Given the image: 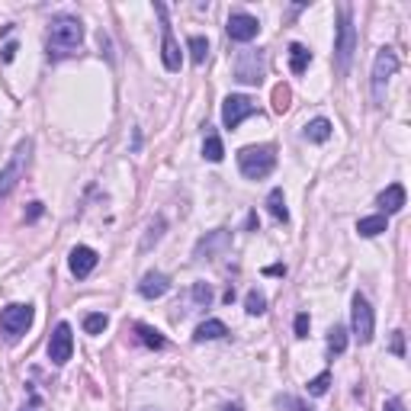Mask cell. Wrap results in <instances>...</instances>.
Masks as SVG:
<instances>
[{
	"mask_svg": "<svg viewBox=\"0 0 411 411\" xmlns=\"http://www.w3.org/2000/svg\"><path fill=\"white\" fill-rule=\"evenodd\" d=\"M267 209H270V215H274L276 222H289L286 196H283V190H280V187H276V190H270V196H267Z\"/></svg>",
	"mask_w": 411,
	"mask_h": 411,
	"instance_id": "cell-22",
	"label": "cell"
},
{
	"mask_svg": "<svg viewBox=\"0 0 411 411\" xmlns=\"http://www.w3.org/2000/svg\"><path fill=\"white\" fill-rule=\"evenodd\" d=\"M238 168L248 180H264L276 168V148L274 145H248L238 151Z\"/></svg>",
	"mask_w": 411,
	"mask_h": 411,
	"instance_id": "cell-2",
	"label": "cell"
},
{
	"mask_svg": "<svg viewBox=\"0 0 411 411\" xmlns=\"http://www.w3.org/2000/svg\"><path fill=\"white\" fill-rule=\"evenodd\" d=\"M395 71H399V55L392 52V49H380L376 62H373V100L376 103L386 100V84H389V77Z\"/></svg>",
	"mask_w": 411,
	"mask_h": 411,
	"instance_id": "cell-8",
	"label": "cell"
},
{
	"mask_svg": "<svg viewBox=\"0 0 411 411\" xmlns=\"http://www.w3.org/2000/svg\"><path fill=\"white\" fill-rule=\"evenodd\" d=\"M376 206H380L382 215L389 219L392 212H399L401 206H405V187H401V183H392V187H386V190L376 196Z\"/></svg>",
	"mask_w": 411,
	"mask_h": 411,
	"instance_id": "cell-16",
	"label": "cell"
},
{
	"mask_svg": "<svg viewBox=\"0 0 411 411\" xmlns=\"http://www.w3.org/2000/svg\"><path fill=\"white\" fill-rule=\"evenodd\" d=\"M20 411H39V399H36V392H32V401H29V408H20Z\"/></svg>",
	"mask_w": 411,
	"mask_h": 411,
	"instance_id": "cell-38",
	"label": "cell"
},
{
	"mask_svg": "<svg viewBox=\"0 0 411 411\" xmlns=\"http://www.w3.org/2000/svg\"><path fill=\"white\" fill-rule=\"evenodd\" d=\"M344 350H347V328L334 325L328 331V354H331V357H341Z\"/></svg>",
	"mask_w": 411,
	"mask_h": 411,
	"instance_id": "cell-23",
	"label": "cell"
},
{
	"mask_svg": "<svg viewBox=\"0 0 411 411\" xmlns=\"http://www.w3.org/2000/svg\"><path fill=\"white\" fill-rule=\"evenodd\" d=\"M96 264H100V254H96L94 248H87V244H77V248H71V254H68V267H71V274L77 276V280L94 274Z\"/></svg>",
	"mask_w": 411,
	"mask_h": 411,
	"instance_id": "cell-13",
	"label": "cell"
},
{
	"mask_svg": "<svg viewBox=\"0 0 411 411\" xmlns=\"http://www.w3.org/2000/svg\"><path fill=\"white\" fill-rule=\"evenodd\" d=\"M16 58V42H7L3 45V62H13Z\"/></svg>",
	"mask_w": 411,
	"mask_h": 411,
	"instance_id": "cell-35",
	"label": "cell"
},
{
	"mask_svg": "<svg viewBox=\"0 0 411 411\" xmlns=\"http://www.w3.org/2000/svg\"><path fill=\"white\" fill-rule=\"evenodd\" d=\"M295 411H315V408H308V405H302V401H299V405H295Z\"/></svg>",
	"mask_w": 411,
	"mask_h": 411,
	"instance_id": "cell-41",
	"label": "cell"
},
{
	"mask_svg": "<svg viewBox=\"0 0 411 411\" xmlns=\"http://www.w3.org/2000/svg\"><path fill=\"white\" fill-rule=\"evenodd\" d=\"M354 52H357V29H354V20H350V7H341L338 42H334V62H338V71L341 74L350 71Z\"/></svg>",
	"mask_w": 411,
	"mask_h": 411,
	"instance_id": "cell-3",
	"label": "cell"
},
{
	"mask_svg": "<svg viewBox=\"0 0 411 411\" xmlns=\"http://www.w3.org/2000/svg\"><path fill=\"white\" fill-rule=\"evenodd\" d=\"M274 109L276 113H286V109H289V87L286 84L274 87Z\"/></svg>",
	"mask_w": 411,
	"mask_h": 411,
	"instance_id": "cell-31",
	"label": "cell"
},
{
	"mask_svg": "<svg viewBox=\"0 0 411 411\" xmlns=\"http://www.w3.org/2000/svg\"><path fill=\"white\" fill-rule=\"evenodd\" d=\"M164 228H168V222H164V215H158V219L148 225V235H145V241H142V251H151V244H158V241H161Z\"/></svg>",
	"mask_w": 411,
	"mask_h": 411,
	"instance_id": "cell-26",
	"label": "cell"
},
{
	"mask_svg": "<svg viewBox=\"0 0 411 411\" xmlns=\"http://www.w3.org/2000/svg\"><path fill=\"white\" fill-rule=\"evenodd\" d=\"M39 215H42V202H32L29 206V222H36Z\"/></svg>",
	"mask_w": 411,
	"mask_h": 411,
	"instance_id": "cell-37",
	"label": "cell"
},
{
	"mask_svg": "<svg viewBox=\"0 0 411 411\" xmlns=\"http://www.w3.org/2000/svg\"><path fill=\"white\" fill-rule=\"evenodd\" d=\"M106 325H109V318H106L103 312H90V315H84V331L87 334H103Z\"/></svg>",
	"mask_w": 411,
	"mask_h": 411,
	"instance_id": "cell-28",
	"label": "cell"
},
{
	"mask_svg": "<svg viewBox=\"0 0 411 411\" xmlns=\"http://www.w3.org/2000/svg\"><path fill=\"white\" fill-rule=\"evenodd\" d=\"M29 151H32V142L26 138V142H20V145H16L10 164L0 170V200H7V196L16 190V183H20V177L26 174V164H29Z\"/></svg>",
	"mask_w": 411,
	"mask_h": 411,
	"instance_id": "cell-4",
	"label": "cell"
},
{
	"mask_svg": "<svg viewBox=\"0 0 411 411\" xmlns=\"http://www.w3.org/2000/svg\"><path fill=\"white\" fill-rule=\"evenodd\" d=\"M84 42V26L77 16H55L49 26V58H64Z\"/></svg>",
	"mask_w": 411,
	"mask_h": 411,
	"instance_id": "cell-1",
	"label": "cell"
},
{
	"mask_svg": "<svg viewBox=\"0 0 411 411\" xmlns=\"http://www.w3.org/2000/svg\"><path fill=\"white\" fill-rule=\"evenodd\" d=\"M170 289V280L158 270H151V274L142 276V283H138V295H145V299H161V295H168Z\"/></svg>",
	"mask_w": 411,
	"mask_h": 411,
	"instance_id": "cell-15",
	"label": "cell"
},
{
	"mask_svg": "<svg viewBox=\"0 0 411 411\" xmlns=\"http://www.w3.org/2000/svg\"><path fill=\"white\" fill-rule=\"evenodd\" d=\"M190 299H193V306L196 308H206L212 302V286L209 283H193Z\"/></svg>",
	"mask_w": 411,
	"mask_h": 411,
	"instance_id": "cell-29",
	"label": "cell"
},
{
	"mask_svg": "<svg viewBox=\"0 0 411 411\" xmlns=\"http://www.w3.org/2000/svg\"><path fill=\"white\" fill-rule=\"evenodd\" d=\"M267 71V55L261 49H244L235 58V81L238 84H261Z\"/></svg>",
	"mask_w": 411,
	"mask_h": 411,
	"instance_id": "cell-5",
	"label": "cell"
},
{
	"mask_svg": "<svg viewBox=\"0 0 411 411\" xmlns=\"http://www.w3.org/2000/svg\"><path fill=\"white\" fill-rule=\"evenodd\" d=\"M225 334H228L225 321H219V318H209V321L196 325V331H193V341H196V344H202V341H222Z\"/></svg>",
	"mask_w": 411,
	"mask_h": 411,
	"instance_id": "cell-17",
	"label": "cell"
},
{
	"mask_svg": "<svg viewBox=\"0 0 411 411\" xmlns=\"http://www.w3.org/2000/svg\"><path fill=\"white\" fill-rule=\"evenodd\" d=\"M328 386H331V373H321V376H315V380H308V395H325Z\"/></svg>",
	"mask_w": 411,
	"mask_h": 411,
	"instance_id": "cell-30",
	"label": "cell"
},
{
	"mask_svg": "<svg viewBox=\"0 0 411 411\" xmlns=\"http://www.w3.org/2000/svg\"><path fill=\"white\" fill-rule=\"evenodd\" d=\"M187 49H190L193 64H202V62H206V55H209V39H206V36H190Z\"/></svg>",
	"mask_w": 411,
	"mask_h": 411,
	"instance_id": "cell-25",
	"label": "cell"
},
{
	"mask_svg": "<svg viewBox=\"0 0 411 411\" xmlns=\"http://www.w3.org/2000/svg\"><path fill=\"white\" fill-rule=\"evenodd\" d=\"M254 113H257V103L244 94L225 96V103H222V122H225V129H238L244 119H251Z\"/></svg>",
	"mask_w": 411,
	"mask_h": 411,
	"instance_id": "cell-10",
	"label": "cell"
},
{
	"mask_svg": "<svg viewBox=\"0 0 411 411\" xmlns=\"http://www.w3.org/2000/svg\"><path fill=\"white\" fill-rule=\"evenodd\" d=\"M308 62H312V52H308L302 42H293L289 45V71L293 74H306Z\"/></svg>",
	"mask_w": 411,
	"mask_h": 411,
	"instance_id": "cell-20",
	"label": "cell"
},
{
	"mask_svg": "<svg viewBox=\"0 0 411 411\" xmlns=\"http://www.w3.org/2000/svg\"><path fill=\"white\" fill-rule=\"evenodd\" d=\"M74 354V334H71V325L68 321H58L52 331V338H49V360H52L55 367H64Z\"/></svg>",
	"mask_w": 411,
	"mask_h": 411,
	"instance_id": "cell-11",
	"label": "cell"
},
{
	"mask_svg": "<svg viewBox=\"0 0 411 411\" xmlns=\"http://www.w3.org/2000/svg\"><path fill=\"white\" fill-rule=\"evenodd\" d=\"M257 32H261V20L251 16V13L235 10L232 16H228V36H232V42H251Z\"/></svg>",
	"mask_w": 411,
	"mask_h": 411,
	"instance_id": "cell-12",
	"label": "cell"
},
{
	"mask_svg": "<svg viewBox=\"0 0 411 411\" xmlns=\"http://www.w3.org/2000/svg\"><path fill=\"white\" fill-rule=\"evenodd\" d=\"M382 411H405V401H401V399H389L386 405H382Z\"/></svg>",
	"mask_w": 411,
	"mask_h": 411,
	"instance_id": "cell-34",
	"label": "cell"
},
{
	"mask_svg": "<svg viewBox=\"0 0 411 411\" xmlns=\"http://www.w3.org/2000/svg\"><path fill=\"white\" fill-rule=\"evenodd\" d=\"M392 354H395V357H405V334H401V331H392Z\"/></svg>",
	"mask_w": 411,
	"mask_h": 411,
	"instance_id": "cell-33",
	"label": "cell"
},
{
	"mask_svg": "<svg viewBox=\"0 0 411 411\" xmlns=\"http://www.w3.org/2000/svg\"><path fill=\"white\" fill-rule=\"evenodd\" d=\"M386 228H389V219H386L382 212L380 215H367V219L357 222V232L363 235V238H376V235H382Z\"/></svg>",
	"mask_w": 411,
	"mask_h": 411,
	"instance_id": "cell-19",
	"label": "cell"
},
{
	"mask_svg": "<svg viewBox=\"0 0 411 411\" xmlns=\"http://www.w3.org/2000/svg\"><path fill=\"white\" fill-rule=\"evenodd\" d=\"M222 411H241V405H238V401H232V405H225Z\"/></svg>",
	"mask_w": 411,
	"mask_h": 411,
	"instance_id": "cell-40",
	"label": "cell"
},
{
	"mask_svg": "<svg viewBox=\"0 0 411 411\" xmlns=\"http://www.w3.org/2000/svg\"><path fill=\"white\" fill-rule=\"evenodd\" d=\"M306 138L308 142H315V145H325L328 138H331V122H328L325 116L312 119V122L306 126Z\"/></svg>",
	"mask_w": 411,
	"mask_h": 411,
	"instance_id": "cell-21",
	"label": "cell"
},
{
	"mask_svg": "<svg viewBox=\"0 0 411 411\" xmlns=\"http://www.w3.org/2000/svg\"><path fill=\"white\" fill-rule=\"evenodd\" d=\"M264 274H267V276H286V267H283V264H274V267H267Z\"/></svg>",
	"mask_w": 411,
	"mask_h": 411,
	"instance_id": "cell-36",
	"label": "cell"
},
{
	"mask_svg": "<svg viewBox=\"0 0 411 411\" xmlns=\"http://www.w3.org/2000/svg\"><path fill=\"white\" fill-rule=\"evenodd\" d=\"M202 158L212 161V164H219V161L225 158V145H222V138L215 135V132H209L206 142H202Z\"/></svg>",
	"mask_w": 411,
	"mask_h": 411,
	"instance_id": "cell-24",
	"label": "cell"
},
{
	"mask_svg": "<svg viewBox=\"0 0 411 411\" xmlns=\"http://www.w3.org/2000/svg\"><path fill=\"white\" fill-rule=\"evenodd\" d=\"M350 321H354V334H357L360 344H369L373 341V331H376V315H373V306L367 302V295H354V306H350Z\"/></svg>",
	"mask_w": 411,
	"mask_h": 411,
	"instance_id": "cell-9",
	"label": "cell"
},
{
	"mask_svg": "<svg viewBox=\"0 0 411 411\" xmlns=\"http://www.w3.org/2000/svg\"><path fill=\"white\" fill-rule=\"evenodd\" d=\"M244 312H248V315H264L267 312V295L257 293V289H251L248 299H244Z\"/></svg>",
	"mask_w": 411,
	"mask_h": 411,
	"instance_id": "cell-27",
	"label": "cell"
},
{
	"mask_svg": "<svg viewBox=\"0 0 411 411\" xmlns=\"http://www.w3.org/2000/svg\"><path fill=\"white\" fill-rule=\"evenodd\" d=\"M308 325H312L308 315L306 312H299V315H295V338H308Z\"/></svg>",
	"mask_w": 411,
	"mask_h": 411,
	"instance_id": "cell-32",
	"label": "cell"
},
{
	"mask_svg": "<svg viewBox=\"0 0 411 411\" xmlns=\"http://www.w3.org/2000/svg\"><path fill=\"white\" fill-rule=\"evenodd\" d=\"M32 325V306H23V302H13L0 312V334L7 341H20Z\"/></svg>",
	"mask_w": 411,
	"mask_h": 411,
	"instance_id": "cell-6",
	"label": "cell"
},
{
	"mask_svg": "<svg viewBox=\"0 0 411 411\" xmlns=\"http://www.w3.org/2000/svg\"><path fill=\"white\" fill-rule=\"evenodd\" d=\"M135 334H138V341L145 344L148 350H164L168 347V338L161 334L158 328H151V325H135Z\"/></svg>",
	"mask_w": 411,
	"mask_h": 411,
	"instance_id": "cell-18",
	"label": "cell"
},
{
	"mask_svg": "<svg viewBox=\"0 0 411 411\" xmlns=\"http://www.w3.org/2000/svg\"><path fill=\"white\" fill-rule=\"evenodd\" d=\"M155 10L161 16V58H164V68L168 71H180V64H183V55H180V45L174 39V26L168 20V7L164 3H155Z\"/></svg>",
	"mask_w": 411,
	"mask_h": 411,
	"instance_id": "cell-7",
	"label": "cell"
},
{
	"mask_svg": "<svg viewBox=\"0 0 411 411\" xmlns=\"http://www.w3.org/2000/svg\"><path fill=\"white\" fill-rule=\"evenodd\" d=\"M232 248V235L225 232V228H215V232H209L206 238H200L196 241V251H193V257H200V261H209V257H215V254L228 251Z\"/></svg>",
	"mask_w": 411,
	"mask_h": 411,
	"instance_id": "cell-14",
	"label": "cell"
},
{
	"mask_svg": "<svg viewBox=\"0 0 411 411\" xmlns=\"http://www.w3.org/2000/svg\"><path fill=\"white\" fill-rule=\"evenodd\" d=\"M248 232H257V215H248Z\"/></svg>",
	"mask_w": 411,
	"mask_h": 411,
	"instance_id": "cell-39",
	"label": "cell"
}]
</instances>
